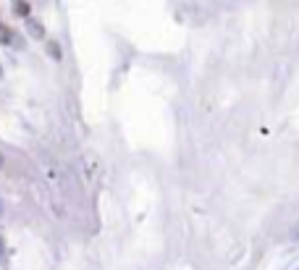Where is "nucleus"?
Returning a JSON list of instances; mask_svg holds the SVG:
<instances>
[{"instance_id": "obj_1", "label": "nucleus", "mask_w": 299, "mask_h": 270, "mask_svg": "<svg viewBox=\"0 0 299 270\" xmlns=\"http://www.w3.org/2000/svg\"><path fill=\"white\" fill-rule=\"evenodd\" d=\"M8 37H11V32H8V29H0V42H6Z\"/></svg>"}, {"instance_id": "obj_2", "label": "nucleus", "mask_w": 299, "mask_h": 270, "mask_svg": "<svg viewBox=\"0 0 299 270\" xmlns=\"http://www.w3.org/2000/svg\"><path fill=\"white\" fill-rule=\"evenodd\" d=\"M0 163H3V160H0Z\"/></svg>"}]
</instances>
